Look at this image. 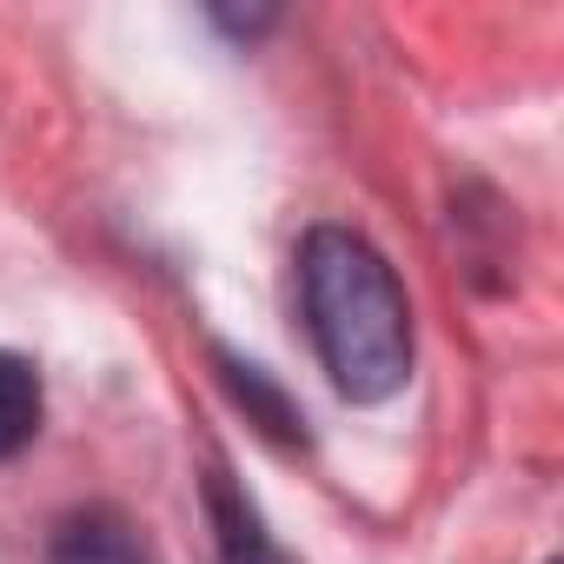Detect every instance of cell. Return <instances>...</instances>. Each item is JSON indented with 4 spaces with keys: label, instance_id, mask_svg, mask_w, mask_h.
Instances as JSON below:
<instances>
[{
    "label": "cell",
    "instance_id": "6da1fadb",
    "mask_svg": "<svg viewBox=\"0 0 564 564\" xmlns=\"http://www.w3.org/2000/svg\"><path fill=\"white\" fill-rule=\"evenodd\" d=\"M300 306L333 386L359 405L392 399L412 372V306L386 252L346 226H313L300 246Z\"/></svg>",
    "mask_w": 564,
    "mask_h": 564
},
{
    "label": "cell",
    "instance_id": "7a4b0ae2",
    "mask_svg": "<svg viewBox=\"0 0 564 564\" xmlns=\"http://www.w3.org/2000/svg\"><path fill=\"white\" fill-rule=\"evenodd\" d=\"M47 564H147V551H140V538L120 511H74L54 531Z\"/></svg>",
    "mask_w": 564,
    "mask_h": 564
},
{
    "label": "cell",
    "instance_id": "3957f363",
    "mask_svg": "<svg viewBox=\"0 0 564 564\" xmlns=\"http://www.w3.org/2000/svg\"><path fill=\"white\" fill-rule=\"evenodd\" d=\"M41 432V372L21 352H0V458L28 452Z\"/></svg>",
    "mask_w": 564,
    "mask_h": 564
},
{
    "label": "cell",
    "instance_id": "277c9868",
    "mask_svg": "<svg viewBox=\"0 0 564 564\" xmlns=\"http://www.w3.org/2000/svg\"><path fill=\"white\" fill-rule=\"evenodd\" d=\"M213 498H219V538H226V564H279L272 557V544L259 538V524H252V511H239L232 498H226V485H213Z\"/></svg>",
    "mask_w": 564,
    "mask_h": 564
}]
</instances>
